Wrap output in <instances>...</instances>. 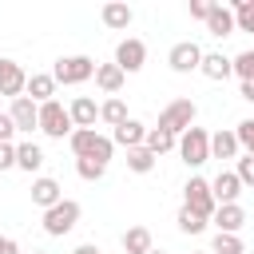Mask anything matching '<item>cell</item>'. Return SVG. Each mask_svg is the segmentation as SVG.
Instances as JSON below:
<instances>
[{
    "mask_svg": "<svg viewBox=\"0 0 254 254\" xmlns=\"http://www.w3.org/2000/svg\"><path fill=\"white\" fill-rule=\"evenodd\" d=\"M67 143H71L75 159H95V163H103V167L111 163V151H115V143H111L107 135H99L95 127H87V131H71Z\"/></svg>",
    "mask_w": 254,
    "mask_h": 254,
    "instance_id": "6da1fadb",
    "label": "cell"
},
{
    "mask_svg": "<svg viewBox=\"0 0 254 254\" xmlns=\"http://www.w3.org/2000/svg\"><path fill=\"white\" fill-rule=\"evenodd\" d=\"M194 115H198L194 99H171V103L159 111V131H167V135L179 139L187 127H194Z\"/></svg>",
    "mask_w": 254,
    "mask_h": 254,
    "instance_id": "7a4b0ae2",
    "label": "cell"
},
{
    "mask_svg": "<svg viewBox=\"0 0 254 254\" xmlns=\"http://www.w3.org/2000/svg\"><path fill=\"white\" fill-rule=\"evenodd\" d=\"M175 147H179V155H183L187 167H202V163L210 159V135H206L202 127H187V131L175 139Z\"/></svg>",
    "mask_w": 254,
    "mask_h": 254,
    "instance_id": "3957f363",
    "label": "cell"
},
{
    "mask_svg": "<svg viewBox=\"0 0 254 254\" xmlns=\"http://www.w3.org/2000/svg\"><path fill=\"white\" fill-rule=\"evenodd\" d=\"M75 222H79V202H75V198H60L52 210H44V230H48L52 238L71 234Z\"/></svg>",
    "mask_w": 254,
    "mask_h": 254,
    "instance_id": "277c9868",
    "label": "cell"
},
{
    "mask_svg": "<svg viewBox=\"0 0 254 254\" xmlns=\"http://www.w3.org/2000/svg\"><path fill=\"white\" fill-rule=\"evenodd\" d=\"M183 206H187V210H194V214H202V218L210 222V214L218 210V202H214V194H210V183H206V179H198V175H190V179H187V187H183Z\"/></svg>",
    "mask_w": 254,
    "mask_h": 254,
    "instance_id": "5b68a950",
    "label": "cell"
},
{
    "mask_svg": "<svg viewBox=\"0 0 254 254\" xmlns=\"http://www.w3.org/2000/svg\"><path fill=\"white\" fill-rule=\"evenodd\" d=\"M95 75V60L91 56H60L56 67H52V79L56 83H83Z\"/></svg>",
    "mask_w": 254,
    "mask_h": 254,
    "instance_id": "8992f818",
    "label": "cell"
},
{
    "mask_svg": "<svg viewBox=\"0 0 254 254\" xmlns=\"http://www.w3.org/2000/svg\"><path fill=\"white\" fill-rule=\"evenodd\" d=\"M40 131H44V135H52V139H64V135H71V131H75V127H71V115H67V107H64L60 99L40 103Z\"/></svg>",
    "mask_w": 254,
    "mask_h": 254,
    "instance_id": "52a82bcc",
    "label": "cell"
},
{
    "mask_svg": "<svg viewBox=\"0 0 254 254\" xmlns=\"http://www.w3.org/2000/svg\"><path fill=\"white\" fill-rule=\"evenodd\" d=\"M143 64H147V44L135 40V36L119 40V48H115V67H119L123 75H135Z\"/></svg>",
    "mask_w": 254,
    "mask_h": 254,
    "instance_id": "ba28073f",
    "label": "cell"
},
{
    "mask_svg": "<svg viewBox=\"0 0 254 254\" xmlns=\"http://www.w3.org/2000/svg\"><path fill=\"white\" fill-rule=\"evenodd\" d=\"M167 64H171V71H179V75L198 71V64H202V48H198L194 40H183V44H175V48L167 52Z\"/></svg>",
    "mask_w": 254,
    "mask_h": 254,
    "instance_id": "9c48e42d",
    "label": "cell"
},
{
    "mask_svg": "<svg viewBox=\"0 0 254 254\" xmlns=\"http://www.w3.org/2000/svg\"><path fill=\"white\" fill-rule=\"evenodd\" d=\"M24 87H28V71H24L16 60H0V95L20 99Z\"/></svg>",
    "mask_w": 254,
    "mask_h": 254,
    "instance_id": "30bf717a",
    "label": "cell"
},
{
    "mask_svg": "<svg viewBox=\"0 0 254 254\" xmlns=\"http://www.w3.org/2000/svg\"><path fill=\"white\" fill-rule=\"evenodd\" d=\"M8 115H12V123H16V131H40V103H32L28 95H20V99H12V107H8Z\"/></svg>",
    "mask_w": 254,
    "mask_h": 254,
    "instance_id": "8fae6325",
    "label": "cell"
},
{
    "mask_svg": "<svg viewBox=\"0 0 254 254\" xmlns=\"http://www.w3.org/2000/svg\"><path fill=\"white\" fill-rule=\"evenodd\" d=\"M210 194H214V202H218V206H226V202H238V194H242V183H238V175H234V171H218V175L210 179Z\"/></svg>",
    "mask_w": 254,
    "mask_h": 254,
    "instance_id": "7c38bea8",
    "label": "cell"
},
{
    "mask_svg": "<svg viewBox=\"0 0 254 254\" xmlns=\"http://www.w3.org/2000/svg\"><path fill=\"white\" fill-rule=\"evenodd\" d=\"M67 115H71V127H75V131H87V127H95L99 107H95V99L75 95V99H71V107H67Z\"/></svg>",
    "mask_w": 254,
    "mask_h": 254,
    "instance_id": "4fadbf2b",
    "label": "cell"
},
{
    "mask_svg": "<svg viewBox=\"0 0 254 254\" xmlns=\"http://www.w3.org/2000/svg\"><path fill=\"white\" fill-rule=\"evenodd\" d=\"M210 222L218 226V234H238L242 222H246V210H242L238 202H226V206H218V210L210 214Z\"/></svg>",
    "mask_w": 254,
    "mask_h": 254,
    "instance_id": "5bb4252c",
    "label": "cell"
},
{
    "mask_svg": "<svg viewBox=\"0 0 254 254\" xmlns=\"http://www.w3.org/2000/svg\"><path fill=\"white\" fill-rule=\"evenodd\" d=\"M24 95H28L32 103H48V99H56V79H52V71H32Z\"/></svg>",
    "mask_w": 254,
    "mask_h": 254,
    "instance_id": "9a60e30c",
    "label": "cell"
},
{
    "mask_svg": "<svg viewBox=\"0 0 254 254\" xmlns=\"http://www.w3.org/2000/svg\"><path fill=\"white\" fill-rule=\"evenodd\" d=\"M60 198H64V190H60V183H56V179L40 175V179L32 183V202H36L40 210H52V206H56Z\"/></svg>",
    "mask_w": 254,
    "mask_h": 254,
    "instance_id": "2e32d148",
    "label": "cell"
},
{
    "mask_svg": "<svg viewBox=\"0 0 254 254\" xmlns=\"http://www.w3.org/2000/svg\"><path fill=\"white\" fill-rule=\"evenodd\" d=\"M143 139H147V127L139 123V119H127V123H119L115 131H111V143L115 147H143Z\"/></svg>",
    "mask_w": 254,
    "mask_h": 254,
    "instance_id": "e0dca14e",
    "label": "cell"
},
{
    "mask_svg": "<svg viewBox=\"0 0 254 254\" xmlns=\"http://www.w3.org/2000/svg\"><path fill=\"white\" fill-rule=\"evenodd\" d=\"M206 32H210V36H218V40L234 36V12H230V8H222V4H210V16H206Z\"/></svg>",
    "mask_w": 254,
    "mask_h": 254,
    "instance_id": "ac0fdd59",
    "label": "cell"
},
{
    "mask_svg": "<svg viewBox=\"0 0 254 254\" xmlns=\"http://www.w3.org/2000/svg\"><path fill=\"white\" fill-rule=\"evenodd\" d=\"M198 71L206 75V79H226V75H234V67H230V60L222 56V52H202V64H198Z\"/></svg>",
    "mask_w": 254,
    "mask_h": 254,
    "instance_id": "d6986e66",
    "label": "cell"
},
{
    "mask_svg": "<svg viewBox=\"0 0 254 254\" xmlns=\"http://www.w3.org/2000/svg\"><path fill=\"white\" fill-rule=\"evenodd\" d=\"M103 24L107 28H115V32H123V28H131V20H135V12L127 8V4H119V0H111V4H103Z\"/></svg>",
    "mask_w": 254,
    "mask_h": 254,
    "instance_id": "ffe728a7",
    "label": "cell"
},
{
    "mask_svg": "<svg viewBox=\"0 0 254 254\" xmlns=\"http://www.w3.org/2000/svg\"><path fill=\"white\" fill-rule=\"evenodd\" d=\"M123 79H127V75H123L115 64H95V87H99V91L115 95V91L123 87Z\"/></svg>",
    "mask_w": 254,
    "mask_h": 254,
    "instance_id": "44dd1931",
    "label": "cell"
},
{
    "mask_svg": "<svg viewBox=\"0 0 254 254\" xmlns=\"http://www.w3.org/2000/svg\"><path fill=\"white\" fill-rule=\"evenodd\" d=\"M238 139H234V131H214L210 135V159H238Z\"/></svg>",
    "mask_w": 254,
    "mask_h": 254,
    "instance_id": "7402d4cb",
    "label": "cell"
},
{
    "mask_svg": "<svg viewBox=\"0 0 254 254\" xmlns=\"http://www.w3.org/2000/svg\"><path fill=\"white\" fill-rule=\"evenodd\" d=\"M147 250H155L147 226H131V230H123V254H147Z\"/></svg>",
    "mask_w": 254,
    "mask_h": 254,
    "instance_id": "603a6c76",
    "label": "cell"
},
{
    "mask_svg": "<svg viewBox=\"0 0 254 254\" xmlns=\"http://www.w3.org/2000/svg\"><path fill=\"white\" fill-rule=\"evenodd\" d=\"M16 167H20V171H28V175H32V171H40V167H44V151H40L32 139H28V143H16Z\"/></svg>",
    "mask_w": 254,
    "mask_h": 254,
    "instance_id": "cb8c5ba5",
    "label": "cell"
},
{
    "mask_svg": "<svg viewBox=\"0 0 254 254\" xmlns=\"http://www.w3.org/2000/svg\"><path fill=\"white\" fill-rule=\"evenodd\" d=\"M99 119H103V123H111V127H119V123H127L131 115H127V103H123L119 95H111L107 103H99Z\"/></svg>",
    "mask_w": 254,
    "mask_h": 254,
    "instance_id": "d4e9b609",
    "label": "cell"
},
{
    "mask_svg": "<svg viewBox=\"0 0 254 254\" xmlns=\"http://www.w3.org/2000/svg\"><path fill=\"white\" fill-rule=\"evenodd\" d=\"M143 147L159 159V155H167L171 147H175V135H167V131H159V127H147V139H143Z\"/></svg>",
    "mask_w": 254,
    "mask_h": 254,
    "instance_id": "484cf974",
    "label": "cell"
},
{
    "mask_svg": "<svg viewBox=\"0 0 254 254\" xmlns=\"http://www.w3.org/2000/svg\"><path fill=\"white\" fill-rule=\"evenodd\" d=\"M234 32H254V0H234Z\"/></svg>",
    "mask_w": 254,
    "mask_h": 254,
    "instance_id": "4316f807",
    "label": "cell"
},
{
    "mask_svg": "<svg viewBox=\"0 0 254 254\" xmlns=\"http://www.w3.org/2000/svg\"><path fill=\"white\" fill-rule=\"evenodd\" d=\"M127 167H131L135 175H147V171H155V155H151L147 147H131V151H127Z\"/></svg>",
    "mask_w": 254,
    "mask_h": 254,
    "instance_id": "83f0119b",
    "label": "cell"
},
{
    "mask_svg": "<svg viewBox=\"0 0 254 254\" xmlns=\"http://www.w3.org/2000/svg\"><path fill=\"white\" fill-rule=\"evenodd\" d=\"M210 254H246V246H242V238H238V234H214Z\"/></svg>",
    "mask_w": 254,
    "mask_h": 254,
    "instance_id": "f1b7e54d",
    "label": "cell"
},
{
    "mask_svg": "<svg viewBox=\"0 0 254 254\" xmlns=\"http://www.w3.org/2000/svg\"><path fill=\"white\" fill-rule=\"evenodd\" d=\"M230 67H234V75H238L242 83H250V79H254V48L238 52V56L230 60Z\"/></svg>",
    "mask_w": 254,
    "mask_h": 254,
    "instance_id": "f546056e",
    "label": "cell"
},
{
    "mask_svg": "<svg viewBox=\"0 0 254 254\" xmlns=\"http://www.w3.org/2000/svg\"><path fill=\"white\" fill-rule=\"evenodd\" d=\"M175 222H179V230H183V234H202V230H206V218H202V214H194V210H187V206L179 210V218H175Z\"/></svg>",
    "mask_w": 254,
    "mask_h": 254,
    "instance_id": "4dcf8cb0",
    "label": "cell"
},
{
    "mask_svg": "<svg viewBox=\"0 0 254 254\" xmlns=\"http://www.w3.org/2000/svg\"><path fill=\"white\" fill-rule=\"evenodd\" d=\"M75 171H79V179H83V183H99V179L107 175V167H103V163H95V159H75Z\"/></svg>",
    "mask_w": 254,
    "mask_h": 254,
    "instance_id": "1f68e13d",
    "label": "cell"
},
{
    "mask_svg": "<svg viewBox=\"0 0 254 254\" xmlns=\"http://www.w3.org/2000/svg\"><path fill=\"white\" fill-rule=\"evenodd\" d=\"M234 139H238V147H242L246 155H254V119H242V123L234 127Z\"/></svg>",
    "mask_w": 254,
    "mask_h": 254,
    "instance_id": "d6a6232c",
    "label": "cell"
},
{
    "mask_svg": "<svg viewBox=\"0 0 254 254\" xmlns=\"http://www.w3.org/2000/svg\"><path fill=\"white\" fill-rule=\"evenodd\" d=\"M234 175H238V183H242V187H254V155H242V159H238V167H234Z\"/></svg>",
    "mask_w": 254,
    "mask_h": 254,
    "instance_id": "836d02e7",
    "label": "cell"
},
{
    "mask_svg": "<svg viewBox=\"0 0 254 254\" xmlns=\"http://www.w3.org/2000/svg\"><path fill=\"white\" fill-rule=\"evenodd\" d=\"M16 167V143H0V171Z\"/></svg>",
    "mask_w": 254,
    "mask_h": 254,
    "instance_id": "e575fe53",
    "label": "cell"
},
{
    "mask_svg": "<svg viewBox=\"0 0 254 254\" xmlns=\"http://www.w3.org/2000/svg\"><path fill=\"white\" fill-rule=\"evenodd\" d=\"M12 135H16V123L8 111H0V143H12Z\"/></svg>",
    "mask_w": 254,
    "mask_h": 254,
    "instance_id": "d590c367",
    "label": "cell"
},
{
    "mask_svg": "<svg viewBox=\"0 0 254 254\" xmlns=\"http://www.w3.org/2000/svg\"><path fill=\"white\" fill-rule=\"evenodd\" d=\"M190 16L206 24V16H210V0H190Z\"/></svg>",
    "mask_w": 254,
    "mask_h": 254,
    "instance_id": "8d00e7d4",
    "label": "cell"
},
{
    "mask_svg": "<svg viewBox=\"0 0 254 254\" xmlns=\"http://www.w3.org/2000/svg\"><path fill=\"white\" fill-rule=\"evenodd\" d=\"M0 254H20V246H16V238H4V234H0Z\"/></svg>",
    "mask_w": 254,
    "mask_h": 254,
    "instance_id": "74e56055",
    "label": "cell"
},
{
    "mask_svg": "<svg viewBox=\"0 0 254 254\" xmlns=\"http://www.w3.org/2000/svg\"><path fill=\"white\" fill-rule=\"evenodd\" d=\"M71 254H103V250H99V246H91V242H83V246H75Z\"/></svg>",
    "mask_w": 254,
    "mask_h": 254,
    "instance_id": "f35d334b",
    "label": "cell"
},
{
    "mask_svg": "<svg viewBox=\"0 0 254 254\" xmlns=\"http://www.w3.org/2000/svg\"><path fill=\"white\" fill-rule=\"evenodd\" d=\"M242 99H250V103H254V79H250V83H242Z\"/></svg>",
    "mask_w": 254,
    "mask_h": 254,
    "instance_id": "ab89813d",
    "label": "cell"
},
{
    "mask_svg": "<svg viewBox=\"0 0 254 254\" xmlns=\"http://www.w3.org/2000/svg\"><path fill=\"white\" fill-rule=\"evenodd\" d=\"M190 254H210V250H190Z\"/></svg>",
    "mask_w": 254,
    "mask_h": 254,
    "instance_id": "60d3db41",
    "label": "cell"
},
{
    "mask_svg": "<svg viewBox=\"0 0 254 254\" xmlns=\"http://www.w3.org/2000/svg\"><path fill=\"white\" fill-rule=\"evenodd\" d=\"M147 254H163V250H147Z\"/></svg>",
    "mask_w": 254,
    "mask_h": 254,
    "instance_id": "b9f144b4",
    "label": "cell"
},
{
    "mask_svg": "<svg viewBox=\"0 0 254 254\" xmlns=\"http://www.w3.org/2000/svg\"><path fill=\"white\" fill-rule=\"evenodd\" d=\"M32 254H44V250H32Z\"/></svg>",
    "mask_w": 254,
    "mask_h": 254,
    "instance_id": "7bdbcfd3",
    "label": "cell"
}]
</instances>
